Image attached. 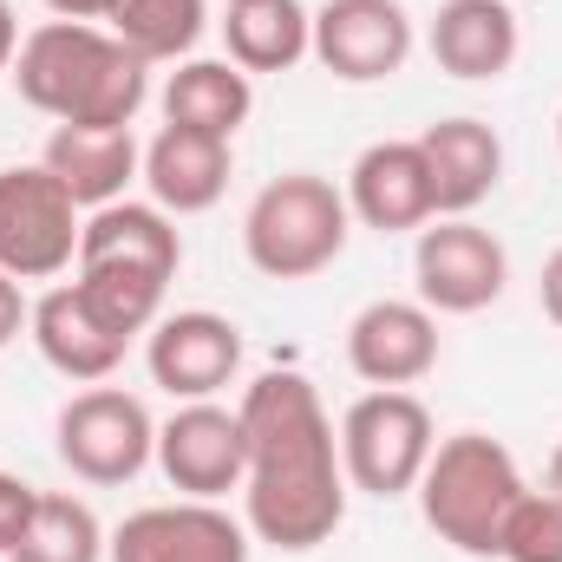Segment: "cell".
<instances>
[{
	"label": "cell",
	"mask_w": 562,
	"mask_h": 562,
	"mask_svg": "<svg viewBox=\"0 0 562 562\" xmlns=\"http://www.w3.org/2000/svg\"><path fill=\"white\" fill-rule=\"evenodd\" d=\"M347 210L380 229V236H400V229H425L438 216V196H431V170H425L419 138H380L367 144L347 170Z\"/></svg>",
	"instance_id": "5bb4252c"
},
{
	"label": "cell",
	"mask_w": 562,
	"mask_h": 562,
	"mask_svg": "<svg viewBox=\"0 0 562 562\" xmlns=\"http://www.w3.org/2000/svg\"><path fill=\"white\" fill-rule=\"evenodd\" d=\"M347 229H353L347 190H334L314 170H288L256 190V203L243 216V249L269 281H307L340 262Z\"/></svg>",
	"instance_id": "277c9868"
},
{
	"label": "cell",
	"mask_w": 562,
	"mask_h": 562,
	"mask_svg": "<svg viewBox=\"0 0 562 562\" xmlns=\"http://www.w3.org/2000/svg\"><path fill=\"white\" fill-rule=\"evenodd\" d=\"M537 294H543V314H550V321L562 327V249L550 256V262H543V281H537Z\"/></svg>",
	"instance_id": "83f0119b"
},
{
	"label": "cell",
	"mask_w": 562,
	"mask_h": 562,
	"mask_svg": "<svg viewBox=\"0 0 562 562\" xmlns=\"http://www.w3.org/2000/svg\"><path fill=\"white\" fill-rule=\"evenodd\" d=\"M543 491H550V497H562V445L550 451V484H543Z\"/></svg>",
	"instance_id": "4dcf8cb0"
},
{
	"label": "cell",
	"mask_w": 562,
	"mask_h": 562,
	"mask_svg": "<svg viewBox=\"0 0 562 562\" xmlns=\"http://www.w3.org/2000/svg\"><path fill=\"white\" fill-rule=\"evenodd\" d=\"M26 334H33V347H40V360L53 367V373H66V380H79V386H99V380H112L119 373V360H125V334H112L99 314H92V301L79 294V281H59V288H46L40 301H33V321H26Z\"/></svg>",
	"instance_id": "2e32d148"
},
{
	"label": "cell",
	"mask_w": 562,
	"mask_h": 562,
	"mask_svg": "<svg viewBox=\"0 0 562 562\" xmlns=\"http://www.w3.org/2000/svg\"><path fill=\"white\" fill-rule=\"evenodd\" d=\"M79 210H105L125 196V183L144 170V150L132 138V125H53L46 157H40Z\"/></svg>",
	"instance_id": "ac0fdd59"
},
{
	"label": "cell",
	"mask_w": 562,
	"mask_h": 562,
	"mask_svg": "<svg viewBox=\"0 0 562 562\" xmlns=\"http://www.w3.org/2000/svg\"><path fill=\"white\" fill-rule=\"evenodd\" d=\"M13 92L53 125H132L150 99V66L92 20H46L13 53Z\"/></svg>",
	"instance_id": "7a4b0ae2"
},
{
	"label": "cell",
	"mask_w": 562,
	"mask_h": 562,
	"mask_svg": "<svg viewBox=\"0 0 562 562\" xmlns=\"http://www.w3.org/2000/svg\"><path fill=\"white\" fill-rule=\"evenodd\" d=\"M557 132H562V119H557Z\"/></svg>",
	"instance_id": "1f68e13d"
},
{
	"label": "cell",
	"mask_w": 562,
	"mask_h": 562,
	"mask_svg": "<svg viewBox=\"0 0 562 562\" xmlns=\"http://www.w3.org/2000/svg\"><path fill=\"white\" fill-rule=\"evenodd\" d=\"M79 269H125L144 281H177L183 269V236L177 223L157 210V203H105V210H86V229H79Z\"/></svg>",
	"instance_id": "9a60e30c"
},
{
	"label": "cell",
	"mask_w": 562,
	"mask_h": 562,
	"mask_svg": "<svg viewBox=\"0 0 562 562\" xmlns=\"http://www.w3.org/2000/svg\"><path fill=\"white\" fill-rule=\"evenodd\" d=\"M524 491L530 484H524L510 445H497L491 431H451L425 458L419 510L438 530V543H451L458 557H497V530Z\"/></svg>",
	"instance_id": "3957f363"
},
{
	"label": "cell",
	"mask_w": 562,
	"mask_h": 562,
	"mask_svg": "<svg viewBox=\"0 0 562 562\" xmlns=\"http://www.w3.org/2000/svg\"><path fill=\"white\" fill-rule=\"evenodd\" d=\"M105 26L138 53L144 66H164V59H190V46L210 26V7L203 0H119Z\"/></svg>",
	"instance_id": "603a6c76"
},
{
	"label": "cell",
	"mask_w": 562,
	"mask_h": 562,
	"mask_svg": "<svg viewBox=\"0 0 562 562\" xmlns=\"http://www.w3.org/2000/svg\"><path fill=\"white\" fill-rule=\"evenodd\" d=\"M223 40L243 72H288L314 53V13L301 0H229Z\"/></svg>",
	"instance_id": "7402d4cb"
},
{
	"label": "cell",
	"mask_w": 562,
	"mask_h": 562,
	"mask_svg": "<svg viewBox=\"0 0 562 562\" xmlns=\"http://www.w3.org/2000/svg\"><path fill=\"white\" fill-rule=\"evenodd\" d=\"M157 464L170 477V491L216 504L223 491H243L249 471V438H243V413L216 406V400H190L157 425Z\"/></svg>",
	"instance_id": "9c48e42d"
},
{
	"label": "cell",
	"mask_w": 562,
	"mask_h": 562,
	"mask_svg": "<svg viewBox=\"0 0 562 562\" xmlns=\"http://www.w3.org/2000/svg\"><path fill=\"white\" fill-rule=\"evenodd\" d=\"M59 458L86 484H132L157 458V425H150L138 393L86 386L59 406Z\"/></svg>",
	"instance_id": "52a82bcc"
},
{
	"label": "cell",
	"mask_w": 562,
	"mask_h": 562,
	"mask_svg": "<svg viewBox=\"0 0 562 562\" xmlns=\"http://www.w3.org/2000/svg\"><path fill=\"white\" fill-rule=\"evenodd\" d=\"M314 59L347 86L393 79L413 59V13L400 0H327L314 13Z\"/></svg>",
	"instance_id": "30bf717a"
},
{
	"label": "cell",
	"mask_w": 562,
	"mask_h": 562,
	"mask_svg": "<svg viewBox=\"0 0 562 562\" xmlns=\"http://www.w3.org/2000/svg\"><path fill=\"white\" fill-rule=\"evenodd\" d=\"M13 53H20V20H13V7L0 0V72H13Z\"/></svg>",
	"instance_id": "f546056e"
},
{
	"label": "cell",
	"mask_w": 562,
	"mask_h": 562,
	"mask_svg": "<svg viewBox=\"0 0 562 562\" xmlns=\"http://www.w3.org/2000/svg\"><path fill=\"white\" fill-rule=\"evenodd\" d=\"M112 562H249V537L229 510L203 497L132 510L112 530Z\"/></svg>",
	"instance_id": "8fae6325"
},
{
	"label": "cell",
	"mask_w": 562,
	"mask_h": 562,
	"mask_svg": "<svg viewBox=\"0 0 562 562\" xmlns=\"http://www.w3.org/2000/svg\"><path fill=\"white\" fill-rule=\"evenodd\" d=\"M33 504H40V491H33L26 477L0 471V557H13V543L26 537V517H33Z\"/></svg>",
	"instance_id": "484cf974"
},
{
	"label": "cell",
	"mask_w": 562,
	"mask_h": 562,
	"mask_svg": "<svg viewBox=\"0 0 562 562\" xmlns=\"http://www.w3.org/2000/svg\"><path fill=\"white\" fill-rule=\"evenodd\" d=\"M86 210L46 164L0 170V269L13 281H53L79 262Z\"/></svg>",
	"instance_id": "8992f818"
},
{
	"label": "cell",
	"mask_w": 562,
	"mask_h": 562,
	"mask_svg": "<svg viewBox=\"0 0 562 562\" xmlns=\"http://www.w3.org/2000/svg\"><path fill=\"white\" fill-rule=\"evenodd\" d=\"M497 562H562V497L524 491L497 530Z\"/></svg>",
	"instance_id": "d4e9b609"
},
{
	"label": "cell",
	"mask_w": 562,
	"mask_h": 562,
	"mask_svg": "<svg viewBox=\"0 0 562 562\" xmlns=\"http://www.w3.org/2000/svg\"><path fill=\"white\" fill-rule=\"evenodd\" d=\"M431 445H438L431 413H425L419 393H406V386H373L340 419L347 484L367 491V497H406V491H419Z\"/></svg>",
	"instance_id": "5b68a950"
},
{
	"label": "cell",
	"mask_w": 562,
	"mask_h": 562,
	"mask_svg": "<svg viewBox=\"0 0 562 562\" xmlns=\"http://www.w3.org/2000/svg\"><path fill=\"white\" fill-rule=\"evenodd\" d=\"M236 413L249 438V471H243L249 530L288 557L321 550L347 517L340 431L327 419L321 393L301 373H262Z\"/></svg>",
	"instance_id": "6da1fadb"
},
{
	"label": "cell",
	"mask_w": 562,
	"mask_h": 562,
	"mask_svg": "<svg viewBox=\"0 0 562 562\" xmlns=\"http://www.w3.org/2000/svg\"><path fill=\"white\" fill-rule=\"evenodd\" d=\"M413 276L431 314H484L510 281V256L471 216H431L413 249Z\"/></svg>",
	"instance_id": "ba28073f"
},
{
	"label": "cell",
	"mask_w": 562,
	"mask_h": 562,
	"mask_svg": "<svg viewBox=\"0 0 562 562\" xmlns=\"http://www.w3.org/2000/svg\"><path fill=\"white\" fill-rule=\"evenodd\" d=\"M112 550L92 504L66 497V491H40L33 517H26V537L13 543V562H99Z\"/></svg>",
	"instance_id": "cb8c5ba5"
},
{
	"label": "cell",
	"mask_w": 562,
	"mask_h": 562,
	"mask_svg": "<svg viewBox=\"0 0 562 562\" xmlns=\"http://www.w3.org/2000/svg\"><path fill=\"white\" fill-rule=\"evenodd\" d=\"M59 20H112V7L119 0H46Z\"/></svg>",
	"instance_id": "f1b7e54d"
},
{
	"label": "cell",
	"mask_w": 562,
	"mask_h": 562,
	"mask_svg": "<svg viewBox=\"0 0 562 562\" xmlns=\"http://www.w3.org/2000/svg\"><path fill=\"white\" fill-rule=\"evenodd\" d=\"M26 321H33V301H26V288L0 269V347H13Z\"/></svg>",
	"instance_id": "4316f807"
},
{
	"label": "cell",
	"mask_w": 562,
	"mask_h": 562,
	"mask_svg": "<svg viewBox=\"0 0 562 562\" xmlns=\"http://www.w3.org/2000/svg\"><path fill=\"white\" fill-rule=\"evenodd\" d=\"M144 367L150 380L170 393V400H216L236 367H243V334L236 321L210 314V307H190V314H164L150 327V347H144Z\"/></svg>",
	"instance_id": "7c38bea8"
},
{
	"label": "cell",
	"mask_w": 562,
	"mask_h": 562,
	"mask_svg": "<svg viewBox=\"0 0 562 562\" xmlns=\"http://www.w3.org/2000/svg\"><path fill=\"white\" fill-rule=\"evenodd\" d=\"M229 170H236V150L216 132L164 125L157 138L144 144V183H150V203L164 216H203V210H216L223 190H229Z\"/></svg>",
	"instance_id": "e0dca14e"
},
{
	"label": "cell",
	"mask_w": 562,
	"mask_h": 562,
	"mask_svg": "<svg viewBox=\"0 0 562 562\" xmlns=\"http://www.w3.org/2000/svg\"><path fill=\"white\" fill-rule=\"evenodd\" d=\"M249 112H256V86L236 59H183L164 79V125L236 138L249 125Z\"/></svg>",
	"instance_id": "44dd1931"
},
{
	"label": "cell",
	"mask_w": 562,
	"mask_h": 562,
	"mask_svg": "<svg viewBox=\"0 0 562 562\" xmlns=\"http://www.w3.org/2000/svg\"><path fill=\"white\" fill-rule=\"evenodd\" d=\"M347 367L367 386H419L438 367V314L425 301H367L347 327Z\"/></svg>",
	"instance_id": "4fadbf2b"
},
{
	"label": "cell",
	"mask_w": 562,
	"mask_h": 562,
	"mask_svg": "<svg viewBox=\"0 0 562 562\" xmlns=\"http://www.w3.org/2000/svg\"><path fill=\"white\" fill-rule=\"evenodd\" d=\"M419 150L425 170H431L438 216H471L504 177V144L484 119H438L419 132Z\"/></svg>",
	"instance_id": "ffe728a7"
},
{
	"label": "cell",
	"mask_w": 562,
	"mask_h": 562,
	"mask_svg": "<svg viewBox=\"0 0 562 562\" xmlns=\"http://www.w3.org/2000/svg\"><path fill=\"white\" fill-rule=\"evenodd\" d=\"M425 46H431L438 72H451V79H504L517 66L524 33H517L510 0H445L431 13Z\"/></svg>",
	"instance_id": "d6986e66"
}]
</instances>
